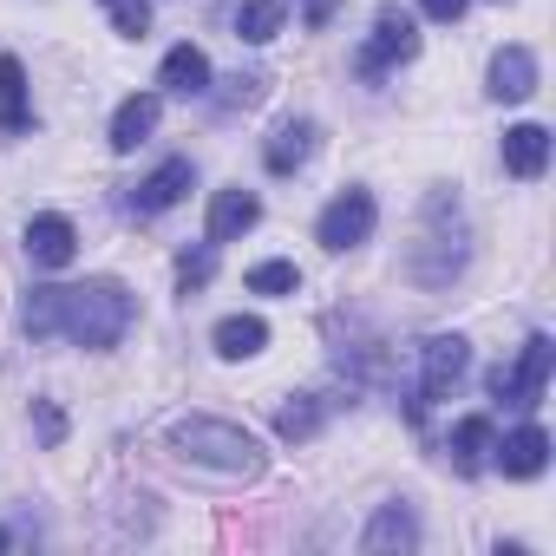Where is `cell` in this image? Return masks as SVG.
I'll use <instances>...</instances> for the list:
<instances>
[{"label": "cell", "instance_id": "3", "mask_svg": "<svg viewBox=\"0 0 556 556\" xmlns=\"http://www.w3.org/2000/svg\"><path fill=\"white\" fill-rule=\"evenodd\" d=\"M549 361H556L549 334H530V341H523V354H517V367H497V374H491V393H497L504 406L530 413V406L543 400V387H549Z\"/></svg>", "mask_w": 556, "mask_h": 556}, {"label": "cell", "instance_id": "25", "mask_svg": "<svg viewBox=\"0 0 556 556\" xmlns=\"http://www.w3.org/2000/svg\"><path fill=\"white\" fill-rule=\"evenodd\" d=\"M34 432H40L47 452H60V445H66V413H60L53 400H34Z\"/></svg>", "mask_w": 556, "mask_h": 556}, {"label": "cell", "instance_id": "23", "mask_svg": "<svg viewBox=\"0 0 556 556\" xmlns=\"http://www.w3.org/2000/svg\"><path fill=\"white\" fill-rule=\"evenodd\" d=\"M105 14L125 40H144L151 34V0H105Z\"/></svg>", "mask_w": 556, "mask_h": 556}, {"label": "cell", "instance_id": "26", "mask_svg": "<svg viewBox=\"0 0 556 556\" xmlns=\"http://www.w3.org/2000/svg\"><path fill=\"white\" fill-rule=\"evenodd\" d=\"M419 8H426V21H439V27H452L465 8H471V0H419Z\"/></svg>", "mask_w": 556, "mask_h": 556}, {"label": "cell", "instance_id": "2", "mask_svg": "<svg viewBox=\"0 0 556 556\" xmlns=\"http://www.w3.org/2000/svg\"><path fill=\"white\" fill-rule=\"evenodd\" d=\"M170 452H177L190 471L223 478V484H236V478H255V471H262V445H255L242 426H229V419H203V413L170 426Z\"/></svg>", "mask_w": 556, "mask_h": 556}, {"label": "cell", "instance_id": "7", "mask_svg": "<svg viewBox=\"0 0 556 556\" xmlns=\"http://www.w3.org/2000/svg\"><path fill=\"white\" fill-rule=\"evenodd\" d=\"M190 184H197V164H190V157H170V164H157V170L131 190V210H138V216H164L170 203L190 197Z\"/></svg>", "mask_w": 556, "mask_h": 556}, {"label": "cell", "instance_id": "20", "mask_svg": "<svg viewBox=\"0 0 556 556\" xmlns=\"http://www.w3.org/2000/svg\"><path fill=\"white\" fill-rule=\"evenodd\" d=\"M321 419H328V400L302 393V400H289V406H275V439H282V445H308V439L321 432Z\"/></svg>", "mask_w": 556, "mask_h": 556}, {"label": "cell", "instance_id": "11", "mask_svg": "<svg viewBox=\"0 0 556 556\" xmlns=\"http://www.w3.org/2000/svg\"><path fill=\"white\" fill-rule=\"evenodd\" d=\"M27 125H34V112H27V66L14 53H0V144H14Z\"/></svg>", "mask_w": 556, "mask_h": 556}, {"label": "cell", "instance_id": "19", "mask_svg": "<svg viewBox=\"0 0 556 556\" xmlns=\"http://www.w3.org/2000/svg\"><path fill=\"white\" fill-rule=\"evenodd\" d=\"M413 543H419V517L406 504H380V517L361 536V549H413Z\"/></svg>", "mask_w": 556, "mask_h": 556}, {"label": "cell", "instance_id": "13", "mask_svg": "<svg viewBox=\"0 0 556 556\" xmlns=\"http://www.w3.org/2000/svg\"><path fill=\"white\" fill-rule=\"evenodd\" d=\"M255 216H262L255 190H216V197H210V242H236V236H249Z\"/></svg>", "mask_w": 556, "mask_h": 556}, {"label": "cell", "instance_id": "12", "mask_svg": "<svg viewBox=\"0 0 556 556\" xmlns=\"http://www.w3.org/2000/svg\"><path fill=\"white\" fill-rule=\"evenodd\" d=\"M157 112H164V105H157V92H131V99L112 112V151H118V157H125V151H138V144L157 131Z\"/></svg>", "mask_w": 556, "mask_h": 556}, {"label": "cell", "instance_id": "17", "mask_svg": "<svg viewBox=\"0 0 556 556\" xmlns=\"http://www.w3.org/2000/svg\"><path fill=\"white\" fill-rule=\"evenodd\" d=\"M491 452H497V432H491V419H484V413H471V419H458V426H452V465H458L465 478H478V471L491 465Z\"/></svg>", "mask_w": 556, "mask_h": 556}, {"label": "cell", "instance_id": "1", "mask_svg": "<svg viewBox=\"0 0 556 556\" xmlns=\"http://www.w3.org/2000/svg\"><path fill=\"white\" fill-rule=\"evenodd\" d=\"M138 302L125 282H112V275H99V282H79V289H27L21 295V328L34 341L47 334H66L73 348H118L125 328H131Z\"/></svg>", "mask_w": 556, "mask_h": 556}, {"label": "cell", "instance_id": "24", "mask_svg": "<svg viewBox=\"0 0 556 556\" xmlns=\"http://www.w3.org/2000/svg\"><path fill=\"white\" fill-rule=\"evenodd\" d=\"M210 268H216V242H203V249H184V255H177V282H184V295L210 282Z\"/></svg>", "mask_w": 556, "mask_h": 556}, {"label": "cell", "instance_id": "22", "mask_svg": "<svg viewBox=\"0 0 556 556\" xmlns=\"http://www.w3.org/2000/svg\"><path fill=\"white\" fill-rule=\"evenodd\" d=\"M242 289H249V295H295V289H302V268H295V262H255V268L242 275Z\"/></svg>", "mask_w": 556, "mask_h": 556}, {"label": "cell", "instance_id": "27", "mask_svg": "<svg viewBox=\"0 0 556 556\" xmlns=\"http://www.w3.org/2000/svg\"><path fill=\"white\" fill-rule=\"evenodd\" d=\"M8 543H14V536H8V530H0V549H8Z\"/></svg>", "mask_w": 556, "mask_h": 556}, {"label": "cell", "instance_id": "18", "mask_svg": "<svg viewBox=\"0 0 556 556\" xmlns=\"http://www.w3.org/2000/svg\"><path fill=\"white\" fill-rule=\"evenodd\" d=\"M216 354L223 361H255L262 348H268V321L262 315H229V321H216Z\"/></svg>", "mask_w": 556, "mask_h": 556}, {"label": "cell", "instance_id": "6", "mask_svg": "<svg viewBox=\"0 0 556 556\" xmlns=\"http://www.w3.org/2000/svg\"><path fill=\"white\" fill-rule=\"evenodd\" d=\"M413 53H419L413 14H400V8H380V21H374V40L361 47V73H367V79H380L387 66H406Z\"/></svg>", "mask_w": 556, "mask_h": 556}, {"label": "cell", "instance_id": "15", "mask_svg": "<svg viewBox=\"0 0 556 556\" xmlns=\"http://www.w3.org/2000/svg\"><path fill=\"white\" fill-rule=\"evenodd\" d=\"M157 86L177 92V99H203V92H210V60H203L197 47H170L164 66H157Z\"/></svg>", "mask_w": 556, "mask_h": 556}, {"label": "cell", "instance_id": "8", "mask_svg": "<svg viewBox=\"0 0 556 556\" xmlns=\"http://www.w3.org/2000/svg\"><path fill=\"white\" fill-rule=\"evenodd\" d=\"M491 465H497L504 478H536V471L549 465V432H543V426H517L510 439H497Z\"/></svg>", "mask_w": 556, "mask_h": 556}, {"label": "cell", "instance_id": "21", "mask_svg": "<svg viewBox=\"0 0 556 556\" xmlns=\"http://www.w3.org/2000/svg\"><path fill=\"white\" fill-rule=\"evenodd\" d=\"M275 34H282V0H242V8H236V40L268 47Z\"/></svg>", "mask_w": 556, "mask_h": 556}, {"label": "cell", "instance_id": "5", "mask_svg": "<svg viewBox=\"0 0 556 556\" xmlns=\"http://www.w3.org/2000/svg\"><path fill=\"white\" fill-rule=\"evenodd\" d=\"M374 197L367 190H341L328 210H321V223H315V236H321V249H334V255H348V249H361L367 236H374Z\"/></svg>", "mask_w": 556, "mask_h": 556}, {"label": "cell", "instance_id": "10", "mask_svg": "<svg viewBox=\"0 0 556 556\" xmlns=\"http://www.w3.org/2000/svg\"><path fill=\"white\" fill-rule=\"evenodd\" d=\"M27 255H34V268H66L79 255V229L66 216H34L27 223Z\"/></svg>", "mask_w": 556, "mask_h": 556}, {"label": "cell", "instance_id": "9", "mask_svg": "<svg viewBox=\"0 0 556 556\" xmlns=\"http://www.w3.org/2000/svg\"><path fill=\"white\" fill-rule=\"evenodd\" d=\"M530 92H536V53H530V47H497V53H491V99L517 105V99H530Z\"/></svg>", "mask_w": 556, "mask_h": 556}, {"label": "cell", "instance_id": "4", "mask_svg": "<svg viewBox=\"0 0 556 556\" xmlns=\"http://www.w3.org/2000/svg\"><path fill=\"white\" fill-rule=\"evenodd\" d=\"M465 367H471V348H465L458 334H432V341L419 348V393H413V419H419L432 400H445V393L465 380Z\"/></svg>", "mask_w": 556, "mask_h": 556}, {"label": "cell", "instance_id": "14", "mask_svg": "<svg viewBox=\"0 0 556 556\" xmlns=\"http://www.w3.org/2000/svg\"><path fill=\"white\" fill-rule=\"evenodd\" d=\"M308 151H315V125H308V118H289V125H275V138L262 144V164H268L275 177H289V170L308 164Z\"/></svg>", "mask_w": 556, "mask_h": 556}, {"label": "cell", "instance_id": "16", "mask_svg": "<svg viewBox=\"0 0 556 556\" xmlns=\"http://www.w3.org/2000/svg\"><path fill=\"white\" fill-rule=\"evenodd\" d=\"M504 170L510 177H543L549 170V131L543 125H510L504 131Z\"/></svg>", "mask_w": 556, "mask_h": 556}]
</instances>
